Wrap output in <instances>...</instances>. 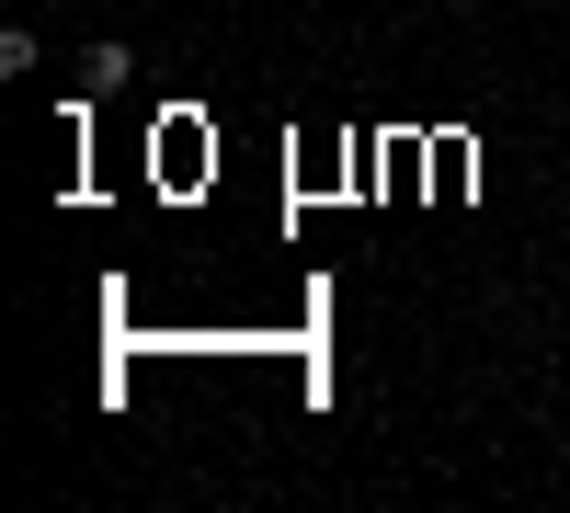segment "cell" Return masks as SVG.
<instances>
[{
  "mask_svg": "<svg viewBox=\"0 0 570 513\" xmlns=\"http://www.w3.org/2000/svg\"><path fill=\"white\" fill-rule=\"evenodd\" d=\"M126 69H137V58H126V46H91V58H80V91H115Z\"/></svg>",
  "mask_w": 570,
  "mask_h": 513,
  "instance_id": "6da1fadb",
  "label": "cell"
}]
</instances>
